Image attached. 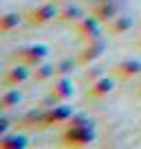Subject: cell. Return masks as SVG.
<instances>
[{
  "label": "cell",
  "instance_id": "obj_1",
  "mask_svg": "<svg viewBox=\"0 0 141 149\" xmlns=\"http://www.w3.org/2000/svg\"><path fill=\"white\" fill-rule=\"evenodd\" d=\"M95 136H97V132H95V127L90 123H86V125H68L64 130V134H62V145L64 147H86V145H90L95 140Z\"/></svg>",
  "mask_w": 141,
  "mask_h": 149
},
{
  "label": "cell",
  "instance_id": "obj_2",
  "mask_svg": "<svg viewBox=\"0 0 141 149\" xmlns=\"http://www.w3.org/2000/svg\"><path fill=\"white\" fill-rule=\"evenodd\" d=\"M49 57V46L47 44H29V46H22L18 51H13V59L22 61L27 66H40L44 59Z\"/></svg>",
  "mask_w": 141,
  "mask_h": 149
},
{
  "label": "cell",
  "instance_id": "obj_3",
  "mask_svg": "<svg viewBox=\"0 0 141 149\" xmlns=\"http://www.w3.org/2000/svg\"><path fill=\"white\" fill-rule=\"evenodd\" d=\"M75 112L70 105H51L49 110H44V121H42V127H51V125H62V123H68L70 116Z\"/></svg>",
  "mask_w": 141,
  "mask_h": 149
},
{
  "label": "cell",
  "instance_id": "obj_4",
  "mask_svg": "<svg viewBox=\"0 0 141 149\" xmlns=\"http://www.w3.org/2000/svg\"><path fill=\"white\" fill-rule=\"evenodd\" d=\"M99 22L102 20L97 18V15H88V18H82L80 22H77V35L84 37L86 42H95V40H99Z\"/></svg>",
  "mask_w": 141,
  "mask_h": 149
},
{
  "label": "cell",
  "instance_id": "obj_5",
  "mask_svg": "<svg viewBox=\"0 0 141 149\" xmlns=\"http://www.w3.org/2000/svg\"><path fill=\"white\" fill-rule=\"evenodd\" d=\"M29 68H31V66H27V64L20 61L18 66H13V68L7 70V74L2 77V84L11 88V86H20V84H24V81H29L33 77V72Z\"/></svg>",
  "mask_w": 141,
  "mask_h": 149
},
{
  "label": "cell",
  "instance_id": "obj_6",
  "mask_svg": "<svg viewBox=\"0 0 141 149\" xmlns=\"http://www.w3.org/2000/svg\"><path fill=\"white\" fill-rule=\"evenodd\" d=\"M57 15H60V11H57L53 5H40L38 9L29 11L27 22H29V24H33V26H40V24L51 22V20H53V18H57Z\"/></svg>",
  "mask_w": 141,
  "mask_h": 149
},
{
  "label": "cell",
  "instance_id": "obj_7",
  "mask_svg": "<svg viewBox=\"0 0 141 149\" xmlns=\"http://www.w3.org/2000/svg\"><path fill=\"white\" fill-rule=\"evenodd\" d=\"M73 92H75V88H73L70 79H66V77H60V79L55 81V86L51 88V94H49V99H51L53 103H66L70 97H73Z\"/></svg>",
  "mask_w": 141,
  "mask_h": 149
},
{
  "label": "cell",
  "instance_id": "obj_8",
  "mask_svg": "<svg viewBox=\"0 0 141 149\" xmlns=\"http://www.w3.org/2000/svg\"><path fill=\"white\" fill-rule=\"evenodd\" d=\"M104 51H106V44H104L102 37L95 40V42H88V46H86L84 51L80 53V57H77V64H90V61L99 59Z\"/></svg>",
  "mask_w": 141,
  "mask_h": 149
},
{
  "label": "cell",
  "instance_id": "obj_9",
  "mask_svg": "<svg viewBox=\"0 0 141 149\" xmlns=\"http://www.w3.org/2000/svg\"><path fill=\"white\" fill-rule=\"evenodd\" d=\"M115 88V81L110 77H99V79L90 81V88H88V97L90 99H102L106 94H110Z\"/></svg>",
  "mask_w": 141,
  "mask_h": 149
},
{
  "label": "cell",
  "instance_id": "obj_10",
  "mask_svg": "<svg viewBox=\"0 0 141 149\" xmlns=\"http://www.w3.org/2000/svg\"><path fill=\"white\" fill-rule=\"evenodd\" d=\"M115 74L121 79H130L135 74H141V61L139 59H123L115 66Z\"/></svg>",
  "mask_w": 141,
  "mask_h": 149
},
{
  "label": "cell",
  "instance_id": "obj_11",
  "mask_svg": "<svg viewBox=\"0 0 141 149\" xmlns=\"http://www.w3.org/2000/svg\"><path fill=\"white\" fill-rule=\"evenodd\" d=\"M29 145L24 134H5L0 136V147L2 149H24Z\"/></svg>",
  "mask_w": 141,
  "mask_h": 149
},
{
  "label": "cell",
  "instance_id": "obj_12",
  "mask_svg": "<svg viewBox=\"0 0 141 149\" xmlns=\"http://www.w3.org/2000/svg\"><path fill=\"white\" fill-rule=\"evenodd\" d=\"M132 29V18L130 15H117V18L110 20L108 24V31L113 33V35H119V33H126Z\"/></svg>",
  "mask_w": 141,
  "mask_h": 149
},
{
  "label": "cell",
  "instance_id": "obj_13",
  "mask_svg": "<svg viewBox=\"0 0 141 149\" xmlns=\"http://www.w3.org/2000/svg\"><path fill=\"white\" fill-rule=\"evenodd\" d=\"M82 18H84V11H82L77 5H68L66 9L60 11V15H57L60 22H80Z\"/></svg>",
  "mask_w": 141,
  "mask_h": 149
},
{
  "label": "cell",
  "instance_id": "obj_14",
  "mask_svg": "<svg viewBox=\"0 0 141 149\" xmlns=\"http://www.w3.org/2000/svg\"><path fill=\"white\" fill-rule=\"evenodd\" d=\"M95 15H97L102 22H106V20H113V18H117V5L115 2H102V5L95 9Z\"/></svg>",
  "mask_w": 141,
  "mask_h": 149
},
{
  "label": "cell",
  "instance_id": "obj_15",
  "mask_svg": "<svg viewBox=\"0 0 141 149\" xmlns=\"http://www.w3.org/2000/svg\"><path fill=\"white\" fill-rule=\"evenodd\" d=\"M20 101H22V92H18V90H7V92L0 97V107H2V110H9V107L18 105Z\"/></svg>",
  "mask_w": 141,
  "mask_h": 149
},
{
  "label": "cell",
  "instance_id": "obj_16",
  "mask_svg": "<svg viewBox=\"0 0 141 149\" xmlns=\"http://www.w3.org/2000/svg\"><path fill=\"white\" fill-rule=\"evenodd\" d=\"M20 22H22V15H18V13H5L2 18H0V31L9 33V31H13V29H18Z\"/></svg>",
  "mask_w": 141,
  "mask_h": 149
},
{
  "label": "cell",
  "instance_id": "obj_17",
  "mask_svg": "<svg viewBox=\"0 0 141 149\" xmlns=\"http://www.w3.org/2000/svg\"><path fill=\"white\" fill-rule=\"evenodd\" d=\"M53 74H55V66L42 61V64L35 66V70H33V79L35 81H47V79H51Z\"/></svg>",
  "mask_w": 141,
  "mask_h": 149
},
{
  "label": "cell",
  "instance_id": "obj_18",
  "mask_svg": "<svg viewBox=\"0 0 141 149\" xmlns=\"http://www.w3.org/2000/svg\"><path fill=\"white\" fill-rule=\"evenodd\" d=\"M75 64H77V61H73V59H62L60 64L55 66V74H60V77H64V74L73 72V68H75Z\"/></svg>",
  "mask_w": 141,
  "mask_h": 149
},
{
  "label": "cell",
  "instance_id": "obj_19",
  "mask_svg": "<svg viewBox=\"0 0 141 149\" xmlns=\"http://www.w3.org/2000/svg\"><path fill=\"white\" fill-rule=\"evenodd\" d=\"M86 123H90L86 114H73L70 121H68V125H86Z\"/></svg>",
  "mask_w": 141,
  "mask_h": 149
},
{
  "label": "cell",
  "instance_id": "obj_20",
  "mask_svg": "<svg viewBox=\"0 0 141 149\" xmlns=\"http://www.w3.org/2000/svg\"><path fill=\"white\" fill-rule=\"evenodd\" d=\"M99 77H104V74H102V68H99V66L90 68V70H88V74H86V79H88V81H95V79H99Z\"/></svg>",
  "mask_w": 141,
  "mask_h": 149
},
{
  "label": "cell",
  "instance_id": "obj_21",
  "mask_svg": "<svg viewBox=\"0 0 141 149\" xmlns=\"http://www.w3.org/2000/svg\"><path fill=\"white\" fill-rule=\"evenodd\" d=\"M7 130H9V121H7V118H0V136H5Z\"/></svg>",
  "mask_w": 141,
  "mask_h": 149
},
{
  "label": "cell",
  "instance_id": "obj_22",
  "mask_svg": "<svg viewBox=\"0 0 141 149\" xmlns=\"http://www.w3.org/2000/svg\"><path fill=\"white\" fill-rule=\"evenodd\" d=\"M139 94H141V90H139Z\"/></svg>",
  "mask_w": 141,
  "mask_h": 149
},
{
  "label": "cell",
  "instance_id": "obj_23",
  "mask_svg": "<svg viewBox=\"0 0 141 149\" xmlns=\"http://www.w3.org/2000/svg\"><path fill=\"white\" fill-rule=\"evenodd\" d=\"M139 46H141V42H139Z\"/></svg>",
  "mask_w": 141,
  "mask_h": 149
}]
</instances>
